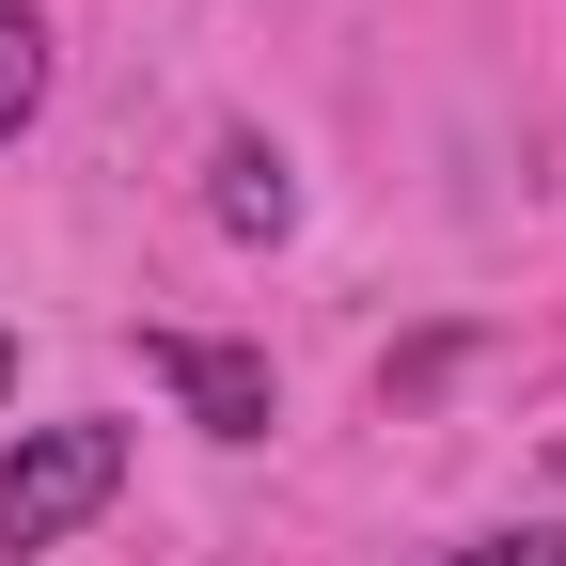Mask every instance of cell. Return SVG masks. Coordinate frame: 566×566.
Returning <instances> with one entry per match:
<instances>
[{"label":"cell","mask_w":566,"mask_h":566,"mask_svg":"<svg viewBox=\"0 0 566 566\" xmlns=\"http://www.w3.org/2000/svg\"><path fill=\"white\" fill-rule=\"evenodd\" d=\"M126 488V424L111 409H63V424H17V457H0V551H63L80 520H111Z\"/></svg>","instance_id":"cell-1"},{"label":"cell","mask_w":566,"mask_h":566,"mask_svg":"<svg viewBox=\"0 0 566 566\" xmlns=\"http://www.w3.org/2000/svg\"><path fill=\"white\" fill-rule=\"evenodd\" d=\"M142 378H158L205 441H268L283 394H268V346H221V331H142Z\"/></svg>","instance_id":"cell-2"},{"label":"cell","mask_w":566,"mask_h":566,"mask_svg":"<svg viewBox=\"0 0 566 566\" xmlns=\"http://www.w3.org/2000/svg\"><path fill=\"white\" fill-rule=\"evenodd\" d=\"M205 205H221V237H283V221H300V174H283L268 142H221V189H205Z\"/></svg>","instance_id":"cell-3"},{"label":"cell","mask_w":566,"mask_h":566,"mask_svg":"<svg viewBox=\"0 0 566 566\" xmlns=\"http://www.w3.org/2000/svg\"><path fill=\"white\" fill-rule=\"evenodd\" d=\"M48 111V17H32V0H0V142H17Z\"/></svg>","instance_id":"cell-4"},{"label":"cell","mask_w":566,"mask_h":566,"mask_svg":"<svg viewBox=\"0 0 566 566\" xmlns=\"http://www.w3.org/2000/svg\"><path fill=\"white\" fill-rule=\"evenodd\" d=\"M457 566H566V535H551V520H520V535H472Z\"/></svg>","instance_id":"cell-5"},{"label":"cell","mask_w":566,"mask_h":566,"mask_svg":"<svg viewBox=\"0 0 566 566\" xmlns=\"http://www.w3.org/2000/svg\"><path fill=\"white\" fill-rule=\"evenodd\" d=\"M0 394H17V346H0Z\"/></svg>","instance_id":"cell-6"}]
</instances>
